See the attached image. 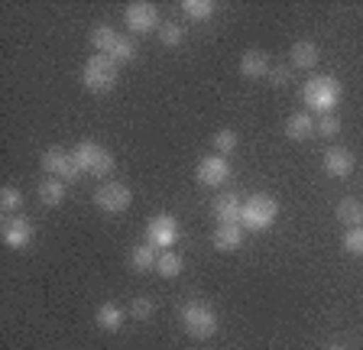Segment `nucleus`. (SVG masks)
Listing matches in <instances>:
<instances>
[{
	"label": "nucleus",
	"instance_id": "obj_1",
	"mask_svg": "<svg viewBox=\"0 0 363 350\" xmlns=\"http://www.w3.org/2000/svg\"><path fill=\"white\" fill-rule=\"evenodd\" d=\"M302 101H305V107H308V111L328 117V114H334V107L340 104V84L334 81L331 75H315V78H308V81H305Z\"/></svg>",
	"mask_w": 363,
	"mask_h": 350
},
{
	"label": "nucleus",
	"instance_id": "obj_2",
	"mask_svg": "<svg viewBox=\"0 0 363 350\" xmlns=\"http://www.w3.org/2000/svg\"><path fill=\"white\" fill-rule=\"evenodd\" d=\"M179 318H182V327H185L191 337H198V341L218 334V312H214L208 302H185Z\"/></svg>",
	"mask_w": 363,
	"mask_h": 350
},
{
	"label": "nucleus",
	"instance_id": "obj_3",
	"mask_svg": "<svg viewBox=\"0 0 363 350\" xmlns=\"http://www.w3.org/2000/svg\"><path fill=\"white\" fill-rule=\"evenodd\" d=\"M72 159H75L78 172L98 175V179H107L113 172V152H107L104 146L91 143V140H82V143L72 149Z\"/></svg>",
	"mask_w": 363,
	"mask_h": 350
},
{
	"label": "nucleus",
	"instance_id": "obj_4",
	"mask_svg": "<svg viewBox=\"0 0 363 350\" xmlns=\"http://www.w3.org/2000/svg\"><path fill=\"white\" fill-rule=\"evenodd\" d=\"M82 84L94 94H107L117 84V62L111 55H91L82 69Z\"/></svg>",
	"mask_w": 363,
	"mask_h": 350
},
{
	"label": "nucleus",
	"instance_id": "obj_5",
	"mask_svg": "<svg viewBox=\"0 0 363 350\" xmlns=\"http://www.w3.org/2000/svg\"><path fill=\"white\" fill-rule=\"evenodd\" d=\"M276 214H279L276 198H269V195H250L240 211V227L243 230H266L276 224Z\"/></svg>",
	"mask_w": 363,
	"mask_h": 350
},
{
	"label": "nucleus",
	"instance_id": "obj_6",
	"mask_svg": "<svg viewBox=\"0 0 363 350\" xmlns=\"http://www.w3.org/2000/svg\"><path fill=\"white\" fill-rule=\"evenodd\" d=\"M179 234H182V227L172 214H156V218H150V224H146V244H152L159 253L179 244Z\"/></svg>",
	"mask_w": 363,
	"mask_h": 350
},
{
	"label": "nucleus",
	"instance_id": "obj_7",
	"mask_svg": "<svg viewBox=\"0 0 363 350\" xmlns=\"http://www.w3.org/2000/svg\"><path fill=\"white\" fill-rule=\"evenodd\" d=\"M123 20H127V30L133 33V36H150V33H159V10L152 7V4H146V0H140V4H130L127 10H123Z\"/></svg>",
	"mask_w": 363,
	"mask_h": 350
},
{
	"label": "nucleus",
	"instance_id": "obj_8",
	"mask_svg": "<svg viewBox=\"0 0 363 350\" xmlns=\"http://www.w3.org/2000/svg\"><path fill=\"white\" fill-rule=\"evenodd\" d=\"M43 169L52 179H62L65 185H72V182H78V166H75V159H72V152H65V149H59V146H52V149H45L43 152Z\"/></svg>",
	"mask_w": 363,
	"mask_h": 350
},
{
	"label": "nucleus",
	"instance_id": "obj_9",
	"mask_svg": "<svg viewBox=\"0 0 363 350\" xmlns=\"http://www.w3.org/2000/svg\"><path fill=\"white\" fill-rule=\"evenodd\" d=\"M130 201H133V191L121 182H107L94 191V205L107 214H123L130 208Z\"/></svg>",
	"mask_w": 363,
	"mask_h": 350
},
{
	"label": "nucleus",
	"instance_id": "obj_10",
	"mask_svg": "<svg viewBox=\"0 0 363 350\" xmlns=\"http://www.w3.org/2000/svg\"><path fill=\"white\" fill-rule=\"evenodd\" d=\"M195 179L204 188H220V185L230 179V162H227L224 156H218V152H211V156H204V159L198 162Z\"/></svg>",
	"mask_w": 363,
	"mask_h": 350
},
{
	"label": "nucleus",
	"instance_id": "obj_11",
	"mask_svg": "<svg viewBox=\"0 0 363 350\" xmlns=\"http://www.w3.org/2000/svg\"><path fill=\"white\" fill-rule=\"evenodd\" d=\"M0 237H4V244L10 250H23V247H30V240L36 237V227L30 224V218H23V214H13L7 221L0 224Z\"/></svg>",
	"mask_w": 363,
	"mask_h": 350
},
{
	"label": "nucleus",
	"instance_id": "obj_12",
	"mask_svg": "<svg viewBox=\"0 0 363 350\" xmlns=\"http://www.w3.org/2000/svg\"><path fill=\"white\" fill-rule=\"evenodd\" d=\"M325 172L331 179H347L354 172V152L344 149V146H331L325 152Z\"/></svg>",
	"mask_w": 363,
	"mask_h": 350
},
{
	"label": "nucleus",
	"instance_id": "obj_13",
	"mask_svg": "<svg viewBox=\"0 0 363 350\" xmlns=\"http://www.w3.org/2000/svg\"><path fill=\"white\" fill-rule=\"evenodd\" d=\"M318 123H315V117L308 114V111H298V114H289V120H286V137L292 140V143H305V140H311L318 133Z\"/></svg>",
	"mask_w": 363,
	"mask_h": 350
},
{
	"label": "nucleus",
	"instance_id": "obj_14",
	"mask_svg": "<svg viewBox=\"0 0 363 350\" xmlns=\"http://www.w3.org/2000/svg\"><path fill=\"white\" fill-rule=\"evenodd\" d=\"M269 59H266V52H259V49H250V52L240 55V62H237V72H240L243 78H266L269 75Z\"/></svg>",
	"mask_w": 363,
	"mask_h": 350
},
{
	"label": "nucleus",
	"instance_id": "obj_15",
	"mask_svg": "<svg viewBox=\"0 0 363 350\" xmlns=\"http://www.w3.org/2000/svg\"><path fill=\"white\" fill-rule=\"evenodd\" d=\"M214 247H218L220 253H234L243 247V227L240 224H218V230H214Z\"/></svg>",
	"mask_w": 363,
	"mask_h": 350
},
{
	"label": "nucleus",
	"instance_id": "obj_16",
	"mask_svg": "<svg viewBox=\"0 0 363 350\" xmlns=\"http://www.w3.org/2000/svg\"><path fill=\"white\" fill-rule=\"evenodd\" d=\"M123 318H127V312H123L121 305H113V302L98 305V312H94V324H98L101 331H111V334L123 327Z\"/></svg>",
	"mask_w": 363,
	"mask_h": 350
},
{
	"label": "nucleus",
	"instance_id": "obj_17",
	"mask_svg": "<svg viewBox=\"0 0 363 350\" xmlns=\"http://www.w3.org/2000/svg\"><path fill=\"white\" fill-rule=\"evenodd\" d=\"M289 59H292L295 69H315L318 59H321V49H318L311 39H298L292 46V52H289Z\"/></svg>",
	"mask_w": 363,
	"mask_h": 350
},
{
	"label": "nucleus",
	"instance_id": "obj_18",
	"mask_svg": "<svg viewBox=\"0 0 363 350\" xmlns=\"http://www.w3.org/2000/svg\"><path fill=\"white\" fill-rule=\"evenodd\" d=\"M214 218H218L220 224H240V211H243V201L237 198V195H220L218 201H214Z\"/></svg>",
	"mask_w": 363,
	"mask_h": 350
},
{
	"label": "nucleus",
	"instance_id": "obj_19",
	"mask_svg": "<svg viewBox=\"0 0 363 350\" xmlns=\"http://www.w3.org/2000/svg\"><path fill=\"white\" fill-rule=\"evenodd\" d=\"M117 39H121V33L113 30V26L98 23L94 30H91V46H94V55H111L113 46H117Z\"/></svg>",
	"mask_w": 363,
	"mask_h": 350
},
{
	"label": "nucleus",
	"instance_id": "obj_20",
	"mask_svg": "<svg viewBox=\"0 0 363 350\" xmlns=\"http://www.w3.org/2000/svg\"><path fill=\"white\" fill-rule=\"evenodd\" d=\"M156 263H159V250L152 244H140L130 253V269H133V273H152Z\"/></svg>",
	"mask_w": 363,
	"mask_h": 350
},
{
	"label": "nucleus",
	"instance_id": "obj_21",
	"mask_svg": "<svg viewBox=\"0 0 363 350\" xmlns=\"http://www.w3.org/2000/svg\"><path fill=\"white\" fill-rule=\"evenodd\" d=\"M65 188L68 185L62 182V179H52V175H49V179H43V185H39V201H43L45 208H55V205H62V201H65Z\"/></svg>",
	"mask_w": 363,
	"mask_h": 350
},
{
	"label": "nucleus",
	"instance_id": "obj_22",
	"mask_svg": "<svg viewBox=\"0 0 363 350\" xmlns=\"http://www.w3.org/2000/svg\"><path fill=\"white\" fill-rule=\"evenodd\" d=\"M182 13L189 23H208L214 16V4L211 0H182Z\"/></svg>",
	"mask_w": 363,
	"mask_h": 350
},
{
	"label": "nucleus",
	"instance_id": "obj_23",
	"mask_svg": "<svg viewBox=\"0 0 363 350\" xmlns=\"http://www.w3.org/2000/svg\"><path fill=\"white\" fill-rule=\"evenodd\" d=\"M334 214H337V221H344L347 227H363V205L357 198H344Z\"/></svg>",
	"mask_w": 363,
	"mask_h": 350
},
{
	"label": "nucleus",
	"instance_id": "obj_24",
	"mask_svg": "<svg viewBox=\"0 0 363 350\" xmlns=\"http://www.w3.org/2000/svg\"><path fill=\"white\" fill-rule=\"evenodd\" d=\"M182 266H185L182 253H175V250H162V253H159V263H156V273H159V276H166V279H175V276L182 273Z\"/></svg>",
	"mask_w": 363,
	"mask_h": 350
},
{
	"label": "nucleus",
	"instance_id": "obj_25",
	"mask_svg": "<svg viewBox=\"0 0 363 350\" xmlns=\"http://www.w3.org/2000/svg\"><path fill=\"white\" fill-rule=\"evenodd\" d=\"M127 315H130L133 321H150L152 315H156V302H152L150 295H136V298H130Z\"/></svg>",
	"mask_w": 363,
	"mask_h": 350
},
{
	"label": "nucleus",
	"instance_id": "obj_26",
	"mask_svg": "<svg viewBox=\"0 0 363 350\" xmlns=\"http://www.w3.org/2000/svg\"><path fill=\"white\" fill-rule=\"evenodd\" d=\"M159 43L166 49H175L185 43V30H182V23H175V20H166V23L159 26Z\"/></svg>",
	"mask_w": 363,
	"mask_h": 350
},
{
	"label": "nucleus",
	"instance_id": "obj_27",
	"mask_svg": "<svg viewBox=\"0 0 363 350\" xmlns=\"http://www.w3.org/2000/svg\"><path fill=\"white\" fill-rule=\"evenodd\" d=\"M237 143H240V140H237L234 130H218V133H214V140H211V149L227 159V156L237 149Z\"/></svg>",
	"mask_w": 363,
	"mask_h": 350
},
{
	"label": "nucleus",
	"instance_id": "obj_28",
	"mask_svg": "<svg viewBox=\"0 0 363 350\" xmlns=\"http://www.w3.org/2000/svg\"><path fill=\"white\" fill-rule=\"evenodd\" d=\"M20 208H23V191L13 188V185H4V191H0V211L13 218Z\"/></svg>",
	"mask_w": 363,
	"mask_h": 350
},
{
	"label": "nucleus",
	"instance_id": "obj_29",
	"mask_svg": "<svg viewBox=\"0 0 363 350\" xmlns=\"http://www.w3.org/2000/svg\"><path fill=\"white\" fill-rule=\"evenodd\" d=\"M111 59L117 62V65H123V62H133L136 59V39L133 36H121L117 39V46H113Z\"/></svg>",
	"mask_w": 363,
	"mask_h": 350
},
{
	"label": "nucleus",
	"instance_id": "obj_30",
	"mask_svg": "<svg viewBox=\"0 0 363 350\" xmlns=\"http://www.w3.org/2000/svg\"><path fill=\"white\" fill-rule=\"evenodd\" d=\"M340 247H344L350 256H360L363 253V227H347V234H344Z\"/></svg>",
	"mask_w": 363,
	"mask_h": 350
},
{
	"label": "nucleus",
	"instance_id": "obj_31",
	"mask_svg": "<svg viewBox=\"0 0 363 350\" xmlns=\"http://www.w3.org/2000/svg\"><path fill=\"white\" fill-rule=\"evenodd\" d=\"M315 130H318V137H328V140H331V137H337V133H340V120L334 114H328V117H321V120H318Z\"/></svg>",
	"mask_w": 363,
	"mask_h": 350
},
{
	"label": "nucleus",
	"instance_id": "obj_32",
	"mask_svg": "<svg viewBox=\"0 0 363 350\" xmlns=\"http://www.w3.org/2000/svg\"><path fill=\"white\" fill-rule=\"evenodd\" d=\"M266 78H269L276 88H282V84L292 81V69H289V65H276V69H269V75H266Z\"/></svg>",
	"mask_w": 363,
	"mask_h": 350
},
{
	"label": "nucleus",
	"instance_id": "obj_33",
	"mask_svg": "<svg viewBox=\"0 0 363 350\" xmlns=\"http://www.w3.org/2000/svg\"><path fill=\"white\" fill-rule=\"evenodd\" d=\"M325 350H347V347H344V344H328Z\"/></svg>",
	"mask_w": 363,
	"mask_h": 350
}]
</instances>
